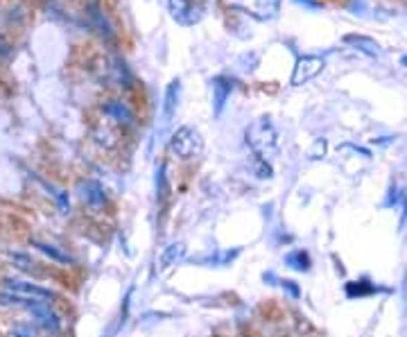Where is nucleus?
Instances as JSON below:
<instances>
[{
  "instance_id": "1",
  "label": "nucleus",
  "mask_w": 407,
  "mask_h": 337,
  "mask_svg": "<svg viewBox=\"0 0 407 337\" xmlns=\"http://www.w3.org/2000/svg\"><path fill=\"white\" fill-rule=\"evenodd\" d=\"M247 145L251 147V152L256 154L260 161L267 163V159H272L279 150V131L274 127V122L269 118H258L253 120L251 125L247 127Z\"/></svg>"
},
{
  "instance_id": "2",
  "label": "nucleus",
  "mask_w": 407,
  "mask_h": 337,
  "mask_svg": "<svg viewBox=\"0 0 407 337\" xmlns=\"http://www.w3.org/2000/svg\"><path fill=\"white\" fill-rule=\"evenodd\" d=\"M168 150L172 157H177L181 161H188V159H195L204 152V138L195 127H188L183 125L179 127L175 134L170 136L168 143Z\"/></svg>"
},
{
  "instance_id": "3",
  "label": "nucleus",
  "mask_w": 407,
  "mask_h": 337,
  "mask_svg": "<svg viewBox=\"0 0 407 337\" xmlns=\"http://www.w3.org/2000/svg\"><path fill=\"white\" fill-rule=\"evenodd\" d=\"M168 12L179 25L192 27L206 16V5L201 0H168Z\"/></svg>"
},
{
  "instance_id": "4",
  "label": "nucleus",
  "mask_w": 407,
  "mask_h": 337,
  "mask_svg": "<svg viewBox=\"0 0 407 337\" xmlns=\"http://www.w3.org/2000/svg\"><path fill=\"white\" fill-rule=\"evenodd\" d=\"M323 68H326L323 57H319V55H303V57L297 59V64H294L292 77H290V84H292V86H303V84H308V81L317 77Z\"/></svg>"
},
{
  "instance_id": "5",
  "label": "nucleus",
  "mask_w": 407,
  "mask_h": 337,
  "mask_svg": "<svg viewBox=\"0 0 407 337\" xmlns=\"http://www.w3.org/2000/svg\"><path fill=\"white\" fill-rule=\"evenodd\" d=\"M5 290L7 294H12V297H18V299H29V301H46L50 303L55 299V294L41 288L36 283H29V281H18V279H7L5 281Z\"/></svg>"
},
{
  "instance_id": "6",
  "label": "nucleus",
  "mask_w": 407,
  "mask_h": 337,
  "mask_svg": "<svg viewBox=\"0 0 407 337\" xmlns=\"http://www.w3.org/2000/svg\"><path fill=\"white\" fill-rule=\"evenodd\" d=\"M20 305H25V308L36 317L39 326H44L46 331H50V333H57V331H59L61 322H59V317H57V312H55L53 308H50V303H46V301H29V299H23V301H20Z\"/></svg>"
},
{
  "instance_id": "7",
  "label": "nucleus",
  "mask_w": 407,
  "mask_h": 337,
  "mask_svg": "<svg viewBox=\"0 0 407 337\" xmlns=\"http://www.w3.org/2000/svg\"><path fill=\"white\" fill-rule=\"evenodd\" d=\"M211 86H213V111H215V116H220L224 107H227V102L233 93V88H236V81H233L231 77H215L211 81Z\"/></svg>"
},
{
  "instance_id": "8",
  "label": "nucleus",
  "mask_w": 407,
  "mask_h": 337,
  "mask_svg": "<svg viewBox=\"0 0 407 337\" xmlns=\"http://www.w3.org/2000/svg\"><path fill=\"white\" fill-rule=\"evenodd\" d=\"M77 190H79L81 201H84L88 209H95L98 211V209H102L107 204V192H105V188H102L100 183L93 181V179L79 181Z\"/></svg>"
},
{
  "instance_id": "9",
  "label": "nucleus",
  "mask_w": 407,
  "mask_h": 337,
  "mask_svg": "<svg viewBox=\"0 0 407 337\" xmlns=\"http://www.w3.org/2000/svg\"><path fill=\"white\" fill-rule=\"evenodd\" d=\"M102 111H105V116L111 122H116V125H122V127H131L136 122L134 111H131L122 100H109L107 105L102 107Z\"/></svg>"
},
{
  "instance_id": "10",
  "label": "nucleus",
  "mask_w": 407,
  "mask_h": 337,
  "mask_svg": "<svg viewBox=\"0 0 407 337\" xmlns=\"http://www.w3.org/2000/svg\"><path fill=\"white\" fill-rule=\"evenodd\" d=\"M181 100V79H172L166 88V98H163V122H170L175 118Z\"/></svg>"
},
{
  "instance_id": "11",
  "label": "nucleus",
  "mask_w": 407,
  "mask_h": 337,
  "mask_svg": "<svg viewBox=\"0 0 407 337\" xmlns=\"http://www.w3.org/2000/svg\"><path fill=\"white\" fill-rule=\"evenodd\" d=\"M88 20H91V25H93V29L102 39H109V41L114 39V27H111L109 18L105 16V12H102L98 5H93L88 9Z\"/></svg>"
},
{
  "instance_id": "12",
  "label": "nucleus",
  "mask_w": 407,
  "mask_h": 337,
  "mask_svg": "<svg viewBox=\"0 0 407 337\" xmlns=\"http://www.w3.org/2000/svg\"><path fill=\"white\" fill-rule=\"evenodd\" d=\"M32 247H36L41 253H46V256L50 260H55V263H61V265H70L73 263V258L68 256L66 251H61L59 247H55V244H50V242H44V240H32Z\"/></svg>"
},
{
  "instance_id": "13",
  "label": "nucleus",
  "mask_w": 407,
  "mask_h": 337,
  "mask_svg": "<svg viewBox=\"0 0 407 337\" xmlns=\"http://www.w3.org/2000/svg\"><path fill=\"white\" fill-rule=\"evenodd\" d=\"M183 256H186V244L183 242L170 244V247L163 251V256H161V270H168V267H172V265L181 263Z\"/></svg>"
},
{
  "instance_id": "14",
  "label": "nucleus",
  "mask_w": 407,
  "mask_h": 337,
  "mask_svg": "<svg viewBox=\"0 0 407 337\" xmlns=\"http://www.w3.org/2000/svg\"><path fill=\"white\" fill-rule=\"evenodd\" d=\"M346 44H351V46H355L358 50H362V53H366V55H371V57H375V55H380V46L375 44L373 39H369V37H362V34H349L344 39Z\"/></svg>"
},
{
  "instance_id": "15",
  "label": "nucleus",
  "mask_w": 407,
  "mask_h": 337,
  "mask_svg": "<svg viewBox=\"0 0 407 337\" xmlns=\"http://www.w3.org/2000/svg\"><path fill=\"white\" fill-rule=\"evenodd\" d=\"M9 260H12V265L14 267H18L20 272H25V274H34V277H41V267H39V263L36 260H32L27 256V253H12V256H9Z\"/></svg>"
},
{
  "instance_id": "16",
  "label": "nucleus",
  "mask_w": 407,
  "mask_h": 337,
  "mask_svg": "<svg viewBox=\"0 0 407 337\" xmlns=\"http://www.w3.org/2000/svg\"><path fill=\"white\" fill-rule=\"evenodd\" d=\"M288 263L292 265L294 270H299V272H305L310 267V258H308V253H303V251H294L288 256Z\"/></svg>"
},
{
  "instance_id": "17",
  "label": "nucleus",
  "mask_w": 407,
  "mask_h": 337,
  "mask_svg": "<svg viewBox=\"0 0 407 337\" xmlns=\"http://www.w3.org/2000/svg\"><path fill=\"white\" fill-rule=\"evenodd\" d=\"M319 152H321V157H323V152H326V140H317V143H314V150L310 152V159H319Z\"/></svg>"
},
{
  "instance_id": "18",
  "label": "nucleus",
  "mask_w": 407,
  "mask_h": 337,
  "mask_svg": "<svg viewBox=\"0 0 407 337\" xmlns=\"http://www.w3.org/2000/svg\"><path fill=\"white\" fill-rule=\"evenodd\" d=\"M14 337H32V333H29V329H25V326H18L14 331Z\"/></svg>"
},
{
  "instance_id": "19",
  "label": "nucleus",
  "mask_w": 407,
  "mask_h": 337,
  "mask_svg": "<svg viewBox=\"0 0 407 337\" xmlns=\"http://www.w3.org/2000/svg\"><path fill=\"white\" fill-rule=\"evenodd\" d=\"M297 3H301V5H305V7H310V9H317V7H319L317 0H297Z\"/></svg>"
}]
</instances>
